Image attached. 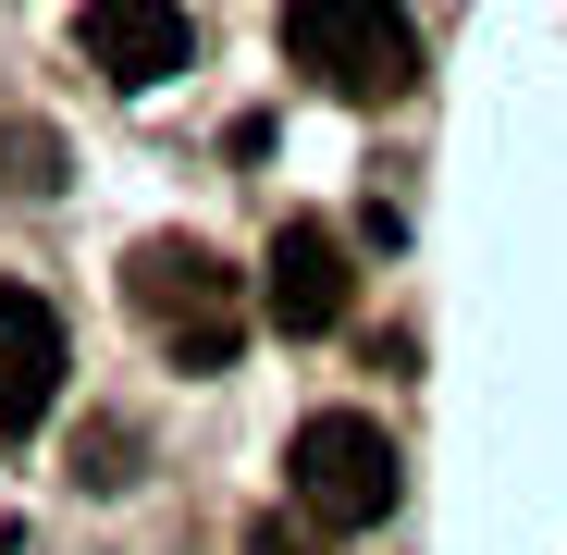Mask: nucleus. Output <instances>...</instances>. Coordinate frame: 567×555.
<instances>
[{"mask_svg": "<svg viewBox=\"0 0 567 555\" xmlns=\"http://www.w3.org/2000/svg\"><path fill=\"white\" fill-rule=\"evenodd\" d=\"M124 309L161 333V358H185V370H235V346H247V285L198 247V235H148L136 259H124Z\"/></svg>", "mask_w": 567, "mask_h": 555, "instance_id": "obj_1", "label": "nucleus"}, {"mask_svg": "<svg viewBox=\"0 0 567 555\" xmlns=\"http://www.w3.org/2000/svg\"><path fill=\"white\" fill-rule=\"evenodd\" d=\"M284 482H297L309 531H370L395 506V444H383V420L321 408V420H297V444H284Z\"/></svg>", "mask_w": 567, "mask_h": 555, "instance_id": "obj_3", "label": "nucleus"}, {"mask_svg": "<svg viewBox=\"0 0 567 555\" xmlns=\"http://www.w3.org/2000/svg\"><path fill=\"white\" fill-rule=\"evenodd\" d=\"M247 555H321V531H284V518H247Z\"/></svg>", "mask_w": 567, "mask_h": 555, "instance_id": "obj_8", "label": "nucleus"}, {"mask_svg": "<svg viewBox=\"0 0 567 555\" xmlns=\"http://www.w3.org/2000/svg\"><path fill=\"white\" fill-rule=\"evenodd\" d=\"M62 185V136L50 124H13V198H50Z\"/></svg>", "mask_w": 567, "mask_h": 555, "instance_id": "obj_7", "label": "nucleus"}, {"mask_svg": "<svg viewBox=\"0 0 567 555\" xmlns=\"http://www.w3.org/2000/svg\"><path fill=\"white\" fill-rule=\"evenodd\" d=\"M284 62L370 112V100H408L420 86V25L395 0H284Z\"/></svg>", "mask_w": 567, "mask_h": 555, "instance_id": "obj_2", "label": "nucleus"}, {"mask_svg": "<svg viewBox=\"0 0 567 555\" xmlns=\"http://www.w3.org/2000/svg\"><path fill=\"white\" fill-rule=\"evenodd\" d=\"M62 309L38 285H0V432H38L50 395H62Z\"/></svg>", "mask_w": 567, "mask_h": 555, "instance_id": "obj_5", "label": "nucleus"}, {"mask_svg": "<svg viewBox=\"0 0 567 555\" xmlns=\"http://www.w3.org/2000/svg\"><path fill=\"white\" fill-rule=\"evenodd\" d=\"M346 297H358L346 235H333V223H284V235H271V259H259V309H271L284 333H333V321H346Z\"/></svg>", "mask_w": 567, "mask_h": 555, "instance_id": "obj_4", "label": "nucleus"}, {"mask_svg": "<svg viewBox=\"0 0 567 555\" xmlns=\"http://www.w3.org/2000/svg\"><path fill=\"white\" fill-rule=\"evenodd\" d=\"M185 50H198L185 0H86V62L112 86H161V74H185Z\"/></svg>", "mask_w": 567, "mask_h": 555, "instance_id": "obj_6", "label": "nucleus"}]
</instances>
